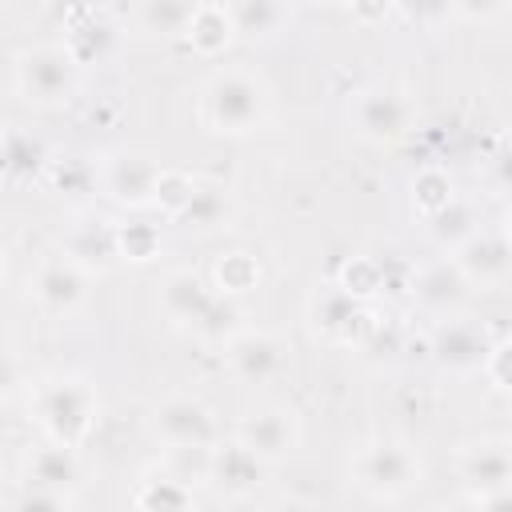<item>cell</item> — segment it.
<instances>
[{"mask_svg": "<svg viewBox=\"0 0 512 512\" xmlns=\"http://www.w3.org/2000/svg\"><path fill=\"white\" fill-rule=\"evenodd\" d=\"M212 272H216L220 296H228V300L232 296H244V292H252L260 284V264H256L252 252H224Z\"/></svg>", "mask_w": 512, "mask_h": 512, "instance_id": "obj_28", "label": "cell"}, {"mask_svg": "<svg viewBox=\"0 0 512 512\" xmlns=\"http://www.w3.org/2000/svg\"><path fill=\"white\" fill-rule=\"evenodd\" d=\"M96 388L80 376H60L48 380L36 392V420L44 428V436L60 448H80L92 420H96Z\"/></svg>", "mask_w": 512, "mask_h": 512, "instance_id": "obj_2", "label": "cell"}, {"mask_svg": "<svg viewBox=\"0 0 512 512\" xmlns=\"http://www.w3.org/2000/svg\"><path fill=\"white\" fill-rule=\"evenodd\" d=\"M456 200V192H452V180H448V172L444 168H424V172H416V180H412V208L428 220V216H436L440 208H448Z\"/></svg>", "mask_w": 512, "mask_h": 512, "instance_id": "obj_29", "label": "cell"}, {"mask_svg": "<svg viewBox=\"0 0 512 512\" xmlns=\"http://www.w3.org/2000/svg\"><path fill=\"white\" fill-rule=\"evenodd\" d=\"M336 288H340V292H348L352 300H364V296L380 292V288H384L380 264H376V260H352V264L344 268V276L336 280Z\"/></svg>", "mask_w": 512, "mask_h": 512, "instance_id": "obj_32", "label": "cell"}, {"mask_svg": "<svg viewBox=\"0 0 512 512\" xmlns=\"http://www.w3.org/2000/svg\"><path fill=\"white\" fill-rule=\"evenodd\" d=\"M232 212H236V204H232L228 188H220V184H196V188H192V196H188V200H184L168 220H172L180 232L208 236V232L228 228Z\"/></svg>", "mask_w": 512, "mask_h": 512, "instance_id": "obj_17", "label": "cell"}, {"mask_svg": "<svg viewBox=\"0 0 512 512\" xmlns=\"http://www.w3.org/2000/svg\"><path fill=\"white\" fill-rule=\"evenodd\" d=\"M352 480L372 500H400L424 480V464L408 440H372L356 452Z\"/></svg>", "mask_w": 512, "mask_h": 512, "instance_id": "obj_3", "label": "cell"}, {"mask_svg": "<svg viewBox=\"0 0 512 512\" xmlns=\"http://www.w3.org/2000/svg\"><path fill=\"white\" fill-rule=\"evenodd\" d=\"M48 180L68 196H84L96 188V168L84 160H48Z\"/></svg>", "mask_w": 512, "mask_h": 512, "instance_id": "obj_31", "label": "cell"}, {"mask_svg": "<svg viewBox=\"0 0 512 512\" xmlns=\"http://www.w3.org/2000/svg\"><path fill=\"white\" fill-rule=\"evenodd\" d=\"M152 432L168 448H216L220 424H216V412L204 400L176 392V396H168L152 408Z\"/></svg>", "mask_w": 512, "mask_h": 512, "instance_id": "obj_6", "label": "cell"}, {"mask_svg": "<svg viewBox=\"0 0 512 512\" xmlns=\"http://www.w3.org/2000/svg\"><path fill=\"white\" fill-rule=\"evenodd\" d=\"M364 304L352 300L348 292H340L336 284H320L312 292V324L320 336L328 340H352V332L364 328Z\"/></svg>", "mask_w": 512, "mask_h": 512, "instance_id": "obj_19", "label": "cell"}, {"mask_svg": "<svg viewBox=\"0 0 512 512\" xmlns=\"http://www.w3.org/2000/svg\"><path fill=\"white\" fill-rule=\"evenodd\" d=\"M348 116H352L356 136H364L372 144H392V140H400L412 128L416 108H412L408 92H400L392 84H372V88L356 92Z\"/></svg>", "mask_w": 512, "mask_h": 512, "instance_id": "obj_5", "label": "cell"}, {"mask_svg": "<svg viewBox=\"0 0 512 512\" xmlns=\"http://www.w3.org/2000/svg\"><path fill=\"white\" fill-rule=\"evenodd\" d=\"M488 348H492L488 328L484 324H472V320H460V316L436 320V328L428 336V356L436 360V368H444L452 376L480 372L484 360H488Z\"/></svg>", "mask_w": 512, "mask_h": 512, "instance_id": "obj_8", "label": "cell"}, {"mask_svg": "<svg viewBox=\"0 0 512 512\" xmlns=\"http://www.w3.org/2000/svg\"><path fill=\"white\" fill-rule=\"evenodd\" d=\"M268 84L248 68H220L200 88V116L220 136H248L268 120Z\"/></svg>", "mask_w": 512, "mask_h": 512, "instance_id": "obj_1", "label": "cell"}, {"mask_svg": "<svg viewBox=\"0 0 512 512\" xmlns=\"http://www.w3.org/2000/svg\"><path fill=\"white\" fill-rule=\"evenodd\" d=\"M236 444L244 452H252L264 468L280 464V460H288L300 448V416L292 408H284V404L248 412L240 420V428H236Z\"/></svg>", "mask_w": 512, "mask_h": 512, "instance_id": "obj_7", "label": "cell"}, {"mask_svg": "<svg viewBox=\"0 0 512 512\" xmlns=\"http://www.w3.org/2000/svg\"><path fill=\"white\" fill-rule=\"evenodd\" d=\"M440 512H480V508H476V500H468V496H460V500H452V504H444Z\"/></svg>", "mask_w": 512, "mask_h": 512, "instance_id": "obj_40", "label": "cell"}, {"mask_svg": "<svg viewBox=\"0 0 512 512\" xmlns=\"http://www.w3.org/2000/svg\"><path fill=\"white\" fill-rule=\"evenodd\" d=\"M120 256V244H116V224L112 220H80L64 232V260L76 264L84 276L88 272H108Z\"/></svg>", "mask_w": 512, "mask_h": 512, "instance_id": "obj_14", "label": "cell"}, {"mask_svg": "<svg viewBox=\"0 0 512 512\" xmlns=\"http://www.w3.org/2000/svg\"><path fill=\"white\" fill-rule=\"evenodd\" d=\"M208 464H212V448H168V476L184 484L208 480Z\"/></svg>", "mask_w": 512, "mask_h": 512, "instance_id": "obj_34", "label": "cell"}, {"mask_svg": "<svg viewBox=\"0 0 512 512\" xmlns=\"http://www.w3.org/2000/svg\"><path fill=\"white\" fill-rule=\"evenodd\" d=\"M80 88V64L64 44H32L16 56V92L36 108H60Z\"/></svg>", "mask_w": 512, "mask_h": 512, "instance_id": "obj_4", "label": "cell"}, {"mask_svg": "<svg viewBox=\"0 0 512 512\" xmlns=\"http://www.w3.org/2000/svg\"><path fill=\"white\" fill-rule=\"evenodd\" d=\"M268 512H308V508L296 504V500H284V504H276V508H268Z\"/></svg>", "mask_w": 512, "mask_h": 512, "instance_id": "obj_41", "label": "cell"}, {"mask_svg": "<svg viewBox=\"0 0 512 512\" xmlns=\"http://www.w3.org/2000/svg\"><path fill=\"white\" fill-rule=\"evenodd\" d=\"M16 512H68V496L44 492V488H24V496L16 500Z\"/></svg>", "mask_w": 512, "mask_h": 512, "instance_id": "obj_36", "label": "cell"}, {"mask_svg": "<svg viewBox=\"0 0 512 512\" xmlns=\"http://www.w3.org/2000/svg\"><path fill=\"white\" fill-rule=\"evenodd\" d=\"M28 488H44V492H68L80 480V460L76 448H60V444H44L28 456L24 464Z\"/></svg>", "mask_w": 512, "mask_h": 512, "instance_id": "obj_20", "label": "cell"}, {"mask_svg": "<svg viewBox=\"0 0 512 512\" xmlns=\"http://www.w3.org/2000/svg\"><path fill=\"white\" fill-rule=\"evenodd\" d=\"M480 512H512V488H500V492H488L476 500Z\"/></svg>", "mask_w": 512, "mask_h": 512, "instance_id": "obj_39", "label": "cell"}, {"mask_svg": "<svg viewBox=\"0 0 512 512\" xmlns=\"http://www.w3.org/2000/svg\"><path fill=\"white\" fill-rule=\"evenodd\" d=\"M484 224H480V216H476V204H468V200H452L448 208H440L436 216H428V232H432V240L440 244V248H460L472 232H480Z\"/></svg>", "mask_w": 512, "mask_h": 512, "instance_id": "obj_25", "label": "cell"}, {"mask_svg": "<svg viewBox=\"0 0 512 512\" xmlns=\"http://www.w3.org/2000/svg\"><path fill=\"white\" fill-rule=\"evenodd\" d=\"M224 8L232 20V32H240V36H268L292 20V8L276 4V0H232Z\"/></svg>", "mask_w": 512, "mask_h": 512, "instance_id": "obj_22", "label": "cell"}, {"mask_svg": "<svg viewBox=\"0 0 512 512\" xmlns=\"http://www.w3.org/2000/svg\"><path fill=\"white\" fill-rule=\"evenodd\" d=\"M32 296H36V304H40L44 312L68 316V312H76V308L84 304V296H88V276H84L76 264H68L64 256H60V260H44V264L36 268Z\"/></svg>", "mask_w": 512, "mask_h": 512, "instance_id": "obj_16", "label": "cell"}, {"mask_svg": "<svg viewBox=\"0 0 512 512\" xmlns=\"http://www.w3.org/2000/svg\"><path fill=\"white\" fill-rule=\"evenodd\" d=\"M156 176H160V168L148 156H140V152H116V156H108L100 164L96 184L104 188L108 200H116L124 208H144V204L156 200Z\"/></svg>", "mask_w": 512, "mask_h": 512, "instance_id": "obj_11", "label": "cell"}, {"mask_svg": "<svg viewBox=\"0 0 512 512\" xmlns=\"http://www.w3.org/2000/svg\"><path fill=\"white\" fill-rule=\"evenodd\" d=\"M460 480L468 500H480L488 492L512 488V456L504 440H480L460 456Z\"/></svg>", "mask_w": 512, "mask_h": 512, "instance_id": "obj_15", "label": "cell"}, {"mask_svg": "<svg viewBox=\"0 0 512 512\" xmlns=\"http://www.w3.org/2000/svg\"><path fill=\"white\" fill-rule=\"evenodd\" d=\"M208 480L216 484V492H224L232 500H244V496H252L260 488L264 464L252 452H244L236 440L232 444H216L212 448V464H208Z\"/></svg>", "mask_w": 512, "mask_h": 512, "instance_id": "obj_18", "label": "cell"}, {"mask_svg": "<svg viewBox=\"0 0 512 512\" xmlns=\"http://www.w3.org/2000/svg\"><path fill=\"white\" fill-rule=\"evenodd\" d=\"M76 20H80V24L68 28L64 48H68L72 60L84 68V64H92V60H100V56L108 52V44L116 40V24H112L104 12H96V8H80Z\"/></svg>", "mask_w": 512, "mask_h": 512, "instance_id": "obj_21", "label": "cell"}, {"mask_svg": "<svg viewBox=\"0 0 512 512\" xmlns=\"http://www.w3.org/2000/svg\"><path fill=\"white\" fill-rule=\"evenodd\" d=\"M480 372H488L496 388H508V340H492L488 360H484V368H480Z\"/></svg>", "mask_w": 512, "mask_h": 512, "instance_id": "obj_37", "label": "cell"}, {"mask_svg": "<svg viewBox=\"0 0 512 512\" xmlns=\"http://www.w3.org/2000/svg\"><path fill=\"white\" fill-rule=\"evenodd\" d=\"M0 284H4V260H0Z\"/></svg>", "mask_w": 512, "mask_h": 512, "instance_id": "obj_42", "label": "cell"}, {"mask_svg": "<svg viewBox=\"0 0 512 512\" xmlns=\"http://www.w3.org/2000/svg\"><path fill=\"white\" fill-rule=\"evenodd\" d=\"M452 268L468 288H504L512 276V244L504 228H480L460 248H452Z\"/></svg>", "mask_w": 512, "mask_h": 512, "instance_id": "obj_9", "label": "cell"}, {"mask_svg": "<svg viewBox=\"0 0 512 512\" xmlns=\"http://www.w3.org/2000/svg\"><path fill=\"white\" fill-rule=\"evenodd\" d=\"M160 312L172 320V324H184V328H192L196 332V324L208 316V308L216 304V292H212V284L200 276V272H192V268H176V272H168L164 280H160Z\"/></svg>", "mask_w": 512, "mask_h": 512, "instance_id": "obj_12", "label": "cell"}, {"mask_svg": "<svg viewBox=\"0 0 512 512\" xmlns=\"http://www.w3.org/2000/svg\"><path fill=\"white\" fill-rule=\"evenodd\" d=\"M16 388H20V364H16V356L0 352V400H8Z\"/></svg>", "mask_w": 512, "mask_h": 512, "instance_id": "obj_38", "label": "cell"}, {"mask_svg": "<svg viewBox=\"0 0 512 512\" xmlns=\"http://www.w3.org/2000/svg\"><path fill=\"white\" fill-rule=\"evenodd\" d=\"M232 36H236V32H232V20H228V8H224V4H196V8H192V20H188V28H184V40H188L196 52L216 56Z\"/></svg>", "mask_w": 512, "mask_h": 512, "instance_id": "obj_23", "label": "cell"}, {"mask_svg": "<svg viewBox=\"0 0 512 512\" xmlns=\"http://www.w3.org/2000/svg\"><path fill=\"white\" fill-rule=\"evenodd\" d=\"M224 360L232 368L236 380L244 384H264L272 376L284 372L288 364V344L276 332H260V328H240L228 344H224Z\"/></svg>", "mask_w": 512, "mask_h": 512, "instance_id": "obj_10", "label": "cell"}, {"mask_svg": "<svg viewBox=\"0 0 512 512\" xmlns=\"http://www.w3.org/2000/svg\"><path fill=\"white\" fill-rule=\"evenodd\" d=\"M116 244H120V256L128 260H152L160 248V236L148 224H116Z\"/></svg>", "mask_w": 512, "mask_h": 512, "instance_id": "obj_33", "label": "cell"}, {"mask_svg": "<svg viewBox=\"0 0 512 512\" xmlns=\"http://www.w3.org/2000/svg\"><path fill=\"white\" fill-rule=\"evenodd\" d=\"M136 512H196L192 484H184V480H176L168 472L152 476L136 492Z\"/></svg>", "mask_w": 512, "mask_h": 512, "instance_id": "obj_24", "label": "cell"}, {"mask_svg": "<svg viewBox=\"0 0 512 512\" xmlns=\"http://www.w3.org/2000/svg\"><path fill=\"white\" fill-rule=\"evenodd\" d=\"M40 168H48V152L36 136H28V132H4L0 136V172L28 180Z\"/></svg>", "mask_w": 512, "mask_h": 512, "instance_id": "obj_26", "label": "cell"}, {"mask_svg": "<svg viewBox=\"0 0 512 512\" xmlns=\"http://www.w3.org/2000/svg\"><path fill=\"white\" fill-rule=\"evenodd\" d=\"M240 304L236 300H228V296H216V304L208 308V316L196 324V332L204 336V340H216V344H228L236 332H240Z\"/></svg>", "mask_w": 512, "mask_h": 512, "instance_id": "obj_30", "label": "cell"}, {"mask_svg": "<svg viewBox=\"0 0 512 512\" xmlns=\"http://www.w3.org/2000/svg\"><path fill=\"white\" fill-rule=\"evenodd\" d=\"M192 188H196V180L192 176H184V172H164L160 168V176H156V200L152 204H160L168 216L192 196Z\"/></svg>", "mask_w": 512, "mask_h": 512, "instance_id": "obj_35", "label": "cell"}, {"mask_svg": "<svg viewBox=\"0 0 512 512\" xmlns=\"http://www.w3.org/2000/svg\"><path fill=\"white\" fill-rule=\"evenodd\" d=\"M408 292H412V300H416L428 316H436V320L456 316V312L464 308V300H468V284H464V276L452 268V260L424 264V268L412 276Z\"/></svg>", "mask_w": 512, "mask_h": 512, "instance_id": "obj_13", "label": "cell"}, {"mask_svg": "<svg viewBox=\"0 0 512 512\" xmlns=\"http://www.w3.org/2000/svg\"><path fill=\"white\" fill-rule=\"evenodd\" d=\"M192 8L188 0H148V4H136L132 16L144 32H156V36H184L188 20H192Z\"/></svg>", "mask_w": 512, "mask_h": 512, "instance_id": "obj_27", "label": "cell"}]
</instances>
